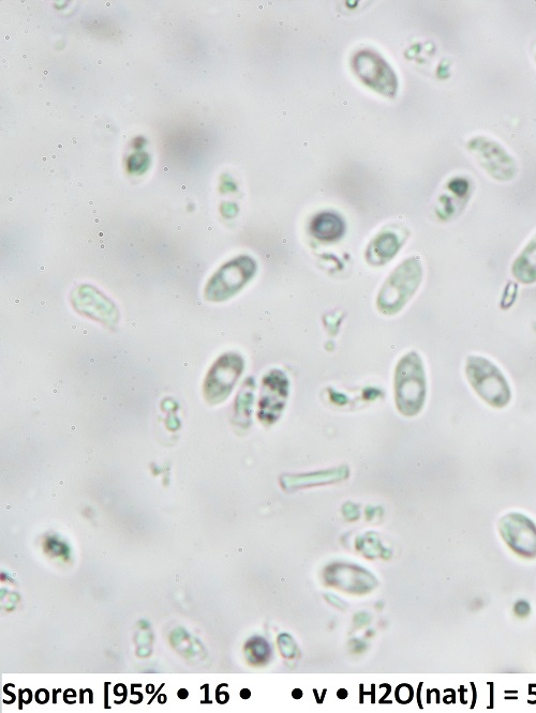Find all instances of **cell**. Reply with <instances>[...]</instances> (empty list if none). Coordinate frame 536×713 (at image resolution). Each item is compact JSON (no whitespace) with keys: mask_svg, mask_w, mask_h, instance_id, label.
<instances>
[{"mask_svg":"<svg viewBox=\"0 0 536 713\" xmlns=\"http://www.w3.org/2000/svg\"><path fill=\"white\" fill-rule=\"evenodd\" d=\"M160 699H161V700H160V703H162V704H165V703H166V700H165V699H166V695H161V696H160Z\"/></svg>","mask_w":536,"mask_h":713,"instance_id":"17","label":"cell"},{"mask_svg":"<svg viewBox=\"0 0 536 713\" xmlns=\"http://www.w3.org/2000/svg\"><path fill=\"white\" fill-rule=\"evenodd\" d=\"M257 266L249 257L242 256L223 266L208 283L206 297L222 301L231 298L255 276Z\"/></svg>","mask_w":536,"mask_h":713,"instance_id":"5","label":"cell"},{"mask_svg":"<svg viewBox=\"0 0 536 713\" xmlns=\"http://www.w3.org/2000/svg\"><path fill=\"white\" fill-rule=\"evenodd\" d=\"M356 71L364 82L379 90L380 93L392 95L396 90L394 73L378 56L362 53L355 60Z\"/></svg>","mask_w":536,"mask_h":713,"instance_id":"8","label":"cell"},{"mask_svg":"<svg viewBox=\"0 0 536 713\" xmlns=\"http://www.w3.org/2000/svg\"><path fill=\"white\" fill-rule=\"evenodd\" d=\"M189 693L186 689H182L178 691V697H180L181 700H186L188 697Z\"/></svg>","mask_w":536,"mask_h":713,"instance_id":"16","label":"cell"},{"mask_svg":"<svg viewBox=\"0 0 536 713\" xmlns=\"http://www.w3.org/2000/svg\"><path fill=\"white\" fill-rule=\"evenodd\" d=\"M535 62H536V54H535Z\"/></svg>","mask_w":536,"mask_h":713,"instance_id":"18","label":"cell"},{"mask_svg":"<svg viewBox=\"0 0 536 713\" xmlns=\"http://www.w3.org/2000/svg\"><path fill=\"white\" fill-rule=\"evenodd\" d=\"M513 278L524 285L536 283V234L518 254L512 265Z\"/></svg>","mask_w":536,"mask_h":713,"instance_id":"9","label":"cell"},{"mask_svg":"<svg viewBox=\"0 0 536 713\" xmlns=\"http://www.w3.org/2000/svg\"><path fill=\"white\" fill-rule=\"evenodd\" d=\"M311 231L321 240L334 241L344 234L345 224L338 216L326 212L312 222Z\"/></svg>","mask_w":536,"mask_h":713,"instance_id":"10","label":"cell"},{"mask_svg":"<svg viewBox=\"0 0 536 713\" xmlns=\"http://www.w3.org/2000/svg\"><path fill=\"white\" fill-rule=\"evenodd\" d=\"M450 189L458 194V195H465L467 194L469 190L468 182L463 179H455L452 184L450 185Z\"/></svg>","mask_w":536,"mask_h":713,"instance_id":"12","label":"cell"},{"mask_svg":"<svg viewBox=\"0 0 536 713\" xmlns=\"http://www.w3.org/2000/svg\"><path fill=\"white\" fill-rule=\"evenodd\" d=\"M466 376L474 392L489 406L504 408L512 400V389L503 372L483 356H469Z\"/></svg>","mask_w":536,"mask_h":713,"instance_id":"1","label":"cell"},{"mask_svg":"<svg viewBox=\"0 0 536 713\" xmlns=\"http://www.w3.org/2000/svg\"><path fill=\"white\" fill-rule=\"evenodd\" d=\"M20 694H21V700L24 699L23 702H24L25 704H29V703L32 702V692H31V691H29V690H24V691L22 692V690H21Z\"/></svg>","mask_w":536,"mask_h":713,"instance_id":"15","label":"cell"},{"mask_svg":"<svg viewBox=\"0 0 536 713\" xmlns=\"http://www.w3.org/2000/svg\"><path fill=\"white\" fill-rule=\"evenodd\" d=\"M399 248L398 239L394 235H383L372 244L368 256L372 257V264H385L393 259Z\"/></svg>","mask_w":536,"mask_h":713,"instance_id":"11","label":"cell"},{"mask_svg":"<svg viewBox=\"0 0 536 713\" xmlns=\"http://www.w3.org/2000/svg\"><path fill=\"white\" fill-rule=\"evenodd\" d=\"M514 611L519 617H526L530 613V605L526 601H519L516 603Z\"/></svg>","mask_w":536,"mask_h":713,"instance_id":"13","label":"cell"},{"mask_svg":"<svg viewBox=\"0 0 536 713\" xmlns=\"http://www.w3.org/2000/svg\"><path fill=\"white\" fill-rule=\"evenodd\" d=\"M243 371V360L236 355L220 358L208 374L205 384V396L208 401L225 400L232 391Z\"/></svg>","mask_w":536,"mask_h":713,"instance_id":"7","label":"cell"},{"mask_svg":"<svg viewBox=\"0 0 536 713\" xmlns=\"http://www.w3.org/2000/svg\"><path fill=\"white\" fill-rule=\"evenodd\" d=\"M423 280V266L416 257L402 263L387 279L378 299L381 312L394 314L404 308L418 292Z\"/></svg>","mask_w":536,"mask_h":713,"instance_id":"3","label":"cell"},{"mask_svg":"<svg viewBox=\"0 0 536 713\" xmlns=\"http://www.w3.org/2000/svg\"><path fill=\"white\" fill-rule=\"evenodd\" d=\"M499 530L502 539L513 552L527 558L536 556V525L525 515H505L500 521Z\"/></svg>","mask_w":536,"mask_h":713,"instance_id":"6","label":"cell"},{"mask_svg":"<svg viewBox=\"0 0 536 713\" xmlns=\"http://www.w3.org/2000/svg\"><path fill=\"white\" fill-rule=\"evenodd\" d=\"M467 148L491 178L509 182L517 176L518 163L499 142L479 135L468 142Z\"/></svg>","mask_w":536,"mask_h":713,"instance_id":"4","label":"cell"},{"mask_svg":"<svg viewBox=\"0 0 536 713\" xmlns=\"http://www.w3.org/2000/svg\"><path fill=\"white\" fill-rule=\"evenodd\" d=\"M37 703L43 705L49 702V692L47 690H39L36 693Z\"/></svg>","mask_w":536,"mask_h":713,"instance_id":"14","label":"cell"},{"mask_svg":"<svg viewBox=\"0 0 536 713\" xmlns=\"http://www.w3.org/2000/svg\"><path fill=\"white\" fill-rule=\"evenodd\" d=\"M426 375L421 357L411 353L398 364L396 373V399L402 414L418 415L425 404Z\"/></svg>","mask_w":536,"mask_h":713,"instance_id":"2","label":"cell"}]
</instances>
